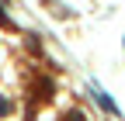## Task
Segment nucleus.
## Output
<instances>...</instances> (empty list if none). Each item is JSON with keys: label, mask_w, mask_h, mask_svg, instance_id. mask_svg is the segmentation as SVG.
I'll use <instances>...</instances> for the list:
<instances>
[{"label": "nucleus", "mask_w": 125, "mask_h": 121, "mask_svg": "<svg viewBox=\"0 0 125 121\" xmlns=\"http://www.w3.org/2000/svg\"><path fill=\"white\" fill-rule=\"evenodd\" d=\"M94 94H97V100L104 104V111H111V114H118V104H115L111 97H108V94H101V90H94Z\"/></svg>", "instance_id": "nucleus-1"}]
</instances>
